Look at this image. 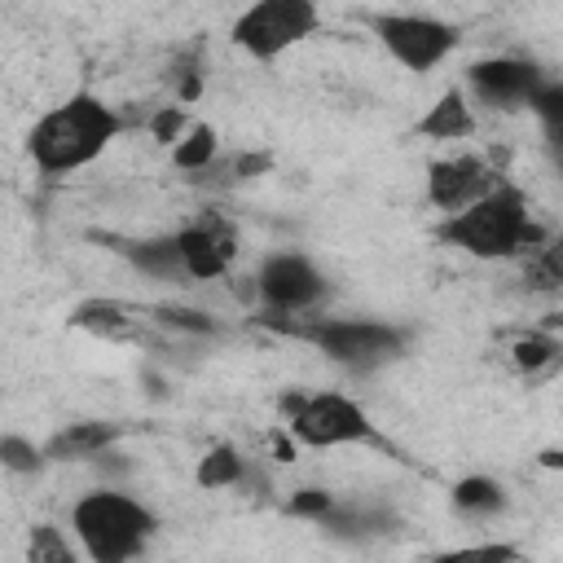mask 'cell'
<instances>
[{"label":"cell","instance_id":"6da1fadb","mask_svg":"<svg viewBox=\"0 0 563 563\" xmlns=\"http://www.w3.org/2000/svg\"><path fill=\"white\" fill-rule=\"evenodd\" d=\"M435 238L475 260H519L541 242H550V233L528 211V194L510 180H497L488 194H479L462 211H449Z\"/></svg>","mask_w":563,"mask_h":563},{"label":"cell","instance_id":"7a4b0ae2","mask_svg":"<svg viewBox=\"0 0 563 563\" xmlns=\"http://www.w3.org/2000/svg\"><path fill=\"white\" fill-rule=\"evenodd\" d=\"M123 114L97 92H70L62 106L44 110L26 132V158L44 176H66L106 154V145L123 132Z\"/></svg>","mask_w":563,"mask_h":563},{"label":"cell","instance_id":"3957f363","mask_svg":"<svg viewBox=\"0 0 563 563\" xmlns=\"http://www.w3.org/2000/svg\"><path fill=\"white\" fill-rule=\"evenodd\" d=\"M70 528L79 537V550L92 563H128V559L145 554V545L154 541L158 515L141 497L106 484V488L84 493L70 506Z\"/></svg>","mask_w":563,"mask_h":563},{"label":"cell","instance_id":"277c9868","mask_svg":"<svg viewBox=\"0 0 563 563\" xmlns=\"http://www.w3.org/2000/svg\"><path fill=\"white\" fill-rule=\"evenodd\" d=\"M268 330H286L308 339L317 352H325L334 365L352 369V374H374L387 361H400L409 347V330L387 325V321H365V317H260Z\"/></svg>","mask_w":563,"mask_h":563},{"label":"cell","instance_id":"5b68a950","mask_svg":"<svg viewBox=\"0 0 563 563\" xmlns=\"http://www.w3.org/2000/svg\"><path fill=\"white\" fill-rule=\"evenodd\" d=\"M277 405L290 422V435L308 449H339V444L374 440L369 413L343 391H286Z\"/></svg>","mask_w":563,"mask_h":563},{"label":"cell","instance_id":"8992f818","mask_svg":"<svg viewBox=\"0 0 563 563\" xmlns=\"http://www.w3.org/2000/svg\"><path fill=\"white\" fill-rule=\"evenodd\" d=\"M317 26H321L317 0H251L233 18L229 40L246 57L273 62L282 53H290L295 44H303L308 35H317Z\"/></svg>","mask_w":563,"mask_h":563},{"label":"cell","instance_id":"52a82bcc","mask_svg":"<svg viewBox=\"0 0 563 563\" xmlns=\"http://www.w3.org/2000/svg\"><path fill=\"white\" fill-rule=\"evenodd\" d=\"M369 31L413 75L435 70L462 44V31L453 22H444V18H431V13H374Z\"/></svg>","mask_w":563,"mask_h":563},{"label":"cell","instance_id":"ba28073f","mask_svg":"<svg viewBox=\"0 0 563 563\" xmlns=\"http://www.w3.org/2000/svg\"><path fill=\"white\" fill-rule=\"evenodd\" d=\"M255 290H260L264 312H273V317H308L330 295V282H325V273L308 255L273 251L255 268Z\"/></svg>","mask_w":563,"mask_h":563},{"label":"cell","instance_id":"9c48e42d","mask_svg":"<svg viewBox=\"0 0 563 563\" xmlns=\"http://www.w3.org/2000/svg\"><path fill=\"white\" fill-rule=\"evenodd\" d=\"M545 79L550 75L532 57H515V53L479 57L466 66V88L488 110H528L532 97L545 88Z\"/></svg>","mask_w":563,"mask_h":563},{"label":"cell","instance_id":"30bf717a","mask_svg":"<svg viewBox=\"0 0 563 563\" xmlns=\"http://www.w3.org/2000/svg\"><path fill=\"white\" fill-rule=\"evenodd\" d=\"M172 238H176V251H180V264H185L189 282H220V277H229V268L238 260V233H233L229 220L207 211V216L180 224Z\"/></svg>","mask_w":563,"mask_h":563},{"label":"cell","instance_id":"8fae6325","mask_svg":"<svg viewBox=\"0 0 563 563\" xmlns=\"http://www.w3.org/2000/svg\"><path fill=\"white\" fill-rule=\"evenodd\" d=\"M497 167L479 154H453V158H435L427 167V202L435 211H462L466 202H475L479 194H488L497 185Z\"/></svg>","mask_w":563,"mask_h":563},{"label":"cell","instance_id":"7c38bea8","mask_svg":"<svg viewBox=\"0 0 563 563\" xmlns=\"http://www.w3.org/2000/svg\"><path fill=\"white\" fill-rule=\"evenodd\" d=\"M317 528H325L339 541H369V537H391L400 528V519L378 506V501H330V510L317 519Z\"/></svg>","mask_w":563,"mask_h":563},{"label":"cell","instance_id":"4fadbf2b","mask_svg":"<svg viewBox=\"0 0 563 563\" xmlns=\"http://www.w3.org/2000/svg\"><path fill=\"white\" fill-rule=\"evenodd\" d=\"M106 242H110L136 273H145V277H154V282H189L172 233H163V238H106Z\"/></svg>","mask_w":563,"mask_h":563},{"label":"cell","instance_id":"5bb4252c","mask_svg":"<svg viewBox=\"0 0 563 563\" xmlns=\"http://www.w3.org/2000/svg\"><path fill=\"white\" fill-rule=\"evenodd\" d=\"M119 435H123L119 422L84 418V422H70V427L53 431L48 444H44V457H48V462H88V457H97L101 449L119 444Z\"/></svg>","mask_w":563,"mask_h":563},{"label":"cell","instance_id":"9a60e30c","mask_svg":"<svg viewBox=\"0 0 563 563\" xmlns=\"http://www.w3.org/2000/svg\"><path fill=\"white\" fill-rule=\"evenodd\" d=\"M418 136H431V141H466V136H475V114H471L462 88L440 92V101L418 119Z\"/></svg>","mask_w":563,"mask_h":563},{"label":"cell","instance_id":"2e32d148","mask_svg":"<svg viewBox=\"0 0 563 563\" xmlns=\"http://www.w3.org/2000/svg\"><path fill=\"white\" fill-rule=\"evenodd\" d=\"M453 506L466 519H493L506 510V488L493 475H466L453 484Z\"/></svg>","mask_w":563,"mask_h":563},{"label":"cell","instance_id":"e0dca14e","mask_svg":"<svg viewBox=\"0 0 563 563\" xmlns=\"http://www.w3.org/2000/svg\"><path fill=\"white\" fill-rule=\"evenodd\" d=\"M246 471H251V462H246L233 444H211V449L198 457L194 479H198V488H242Z\"/></svg>","mask_w":563,"mask_h":563},{"label":"cell","instance_id":"ac0fdd59","mask_svg":"<svg viewBox=\"0 0 563 563\" xmlns=\"http://www.w3.org/2000/svg\"><path fill=\"white\" fill-rule=\"evenodd\" d=\"M70 325H79V330H92V334H128V325H132V317H128V308L123 303H114V299H84L75 312H70Z\"/></svg>","mask_w":563,"mask_h":563},{"label":"cell","instance_id":"d6986e66","mask_svg":"<svg viewBox=\"0 0 563 563\" xmlns=\"http://www.w3.org/2000/svg\"><path fill=\"white\" fill-rule=\"evenodd\" d=\"M216 154H220V145H216V128L211 123H194L180 141H172V163L180 172H202Z\"/></svg>","mask_w":563,"mask_h":563},{"label":"cell","instance_id":"ffe728a7","mask_svg":"<svg viewBox=\"0 0 563 563\" xmlns=\"http://www.w3.org/2000/svg\"><path fill=\"white\" fill-rule=\"evenodd\" d=\"M510 361H515V369L519 374H541V369H550L554 361H559V339L554 334H545V330H528V334H519L515 339V347H510Z\"/></svg>","mask_w":563,"mask_h":563},{"label":"cell","instance_id":"44dd1931","mask_svg":"<svg viewBox=\"0 0 563 563\" xmlns=\"http://www.w3.org/2000/svg\"><path fill=\"white\" fill-rule=\"evenodd\" d=\"M0 466L13 475H40L48 466V457H44V444H35L18 431H4L0 435Z\"/></svg>","mask_w":563,"mask_h":563},{"label":"cell","instance_id":"7402d4cb","mask_svg":"<svg viewBox=\"0 0 563 563\" xmlns=\"http://www.w3.org/2000/svg\"><path fill=\"white\" fill-rule=\"evenodd\" d=\"M26 559H31V563H75L79 550L62 537L57 523H35V528H31V541H26Z\"/></svg>","mask_w":563,"mask_h":563},{"label":"cell","instance_id":"603a6c76","mask_svg":"<svg viewBox=\"0 0 563 563\" xmlns=\"http://www.w3.org/2000/svg\"><path fill=\"white\" fill-rule=\"evenodd\" d=\"M528 110L545 123V136L559 141V132H563V84H559V79H545V88L532 97Z\"/></svg>","mask_w":563,"mask_h":563},{"label":"cell","instance_id":"cb8c5ba5","mask_svg":"<svg viewBox=\"0 0 563 563\" xmlns=\"http://www.w3.org/2000/svg\"><path fill=\"white\" fill-rule=\"evenodd\" d=\"M154 317H158L163 325H172V330H189V334H216V330H220L216 317L194 312V308H158Z\"/></svg>","mask_w":563,"mask_h":563},{"label":"cell","instance_id":"d4e9b609","mask_svg":"<svg viewBox=\"0 0 563 563\" xmlns=\"http://www.w3.org/2000/svg\"><path fill=\"white\" fill-rule=\"evenodd\" d=\"M330 501H334V493H325V488H295L290 493V501H286V510L295 515V519H321L325 510H330Z\"/></svg>","mask_w":563,"mask_h":563},{"label":"cell","instance_id":"484cf974","mask_svg":"<svg viewBox=\"0 0 563 563\" xmlns=\"http://www.w3.org/2000/svg\"><path fill=\"white\" fill-rule=\"evenodd\" d=\"M185 123H189V119H185V110H180V106H158V110L150 114V123H145V128H150V136H154V141L172 145V141L185 132Z\"/></svg>","mask_w":563,"mask_h":563}]
</instances>
